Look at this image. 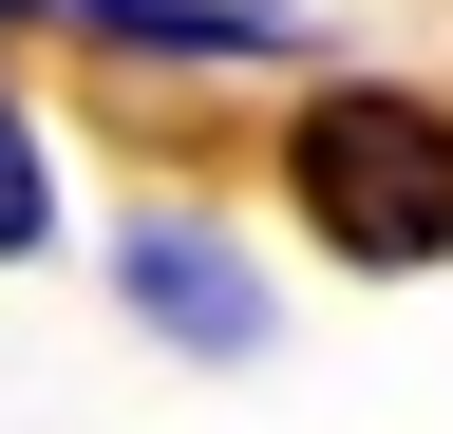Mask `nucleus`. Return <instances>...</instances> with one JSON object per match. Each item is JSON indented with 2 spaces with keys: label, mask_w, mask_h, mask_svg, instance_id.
Instances as JSON below:
<instances>
[{
  "label": "nucleus",
  "mask_w": 453,
  "mask_h": 434,
  "mask_svg": "<svg viewBox=\"0 0 453 434\" xmlns=\"http://www.w3.org/2000/svg\"><path fill=\"white\" fill-rule=\"evenodd\" d=\"M226 19H303V0H226Z\"/></svg>",
  "instance_id": "5"
},
{
  "label": "nucleus",
  "mask_w": 453,
  "mask_h": 434,
  "mask_svg": "<svg viewBox=\"0 0 453 434\" xmlns=\"http://www.w3.org/2000/svg\"><path fill=\"white\" fill-rule=\"evenodd\" d=\"M38 246H57V151L19 114V76H0V264H38Z\"/></svg>",
  "instance_id": "3"
},
{
  "label": "nucleus",
  "mask_w": 453,
  "mask_h": 434,
  "mask_svg": "<svg viewBox=\"0 0 453 434\" xmlns=\"http://www.w3.org/2000/svg\"><path fill=\"white\" fill-rule=\"evenodd\" d=\"M57 19H76V0H0V38H57Z\"/></svg>",
  "instance_id": "4"
},
{
  "label": "nucleus",
  "mask_w": 453,
  "mask_h": 434,
  "mask_svg": "<svg viewBox=\"0 0 453 434\" xmlns=\"http://www.w3.org/2000/svg\"><path fill=\"white\" fill-rule=\"evenodd\" d=\"M113 321L170 359H265V264L208 227V208H133L113 227Z\"/></svg>",
  "instance_id": "2"
},
{
  "label": "nucleus",
  "mask_w": 453,
  "mask_h": 434,
  "mask_svg": "<svg viewBox=\"0 0 453 434\" xmlns=\"http://www.w3.org/2000/svg\"><path fill=\"white\" fill-rule=\"evenodd\" d=\"M283 208L340 246V264H453V114L396 76H321L303 114H283Z\"/></svg>",
  "instance_id": "1"
}]
</instances>
